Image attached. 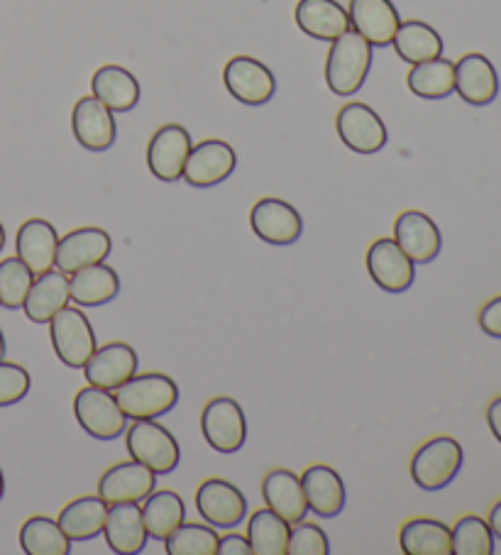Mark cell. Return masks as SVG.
<instances>
[{
  "label": "cell",
  "instance_id": "4",
  "mask_svg": "<svg viewBox=\"0 0 501 555\" xmlns=\"http://www.w3.org/2000/svg\"><path fill=\"white\" fill-rule=\"evenodd\" d=\"M465 463V453L455 438L436 436L423 443L411 457V480L421 490L438 492L455 480Z\"/></svg>",
  "mask_w": 501,
  "mask_h": 555
},
{
  "label": "cell",
  "instance_id": "31",
  "mask_svg": "<svg viewBox=\"0 0 501 555\" xmlns=\"http://www.w3.org/2000/svg\"><path fill=\"white\" fill-rule=\"evenodd\" d=\"M105 514H108V504H105L99 494H89L66 504L56 521H60L62 531L69 535L72 543H81L103 533Z\"/></svg>",
  "mask_w": 501,
  "mask_h": 555
},
{
  "label": "cell",
  "instance_id": "22",
  "mask_svg": "<svg viewBox=\"0 0 501 555\" xmlns=\"http://www.w3.org/2000/svg\"><path fill=\"white\" fill-rule=\"evenodd\" d=\"M455 93L470 105H489L499 95V74L485 54L470 52L455 64Z\"/></svg>",
  "mask_w": 501,
  "mask_h": 555
},
{
  "label": "cell",
  "instance_id": "28",
  "mask_svg": "<svg viewBox=\"0 0 501 555\" xmlns=\"http://www.w3.org/2000/svg\"><path fill=\"white\" fill-rule=\"evenodd\" d=\"M69 294L76 306L95 309L111 304L120 294V276L105 262L91 264L86 270L69 274Z\"/></svg>",
  "mask_w": 501,
  "mask_h": 555
},
{
  "label": "cell",
  "instance_id": "21",
  "mask_svg": "<svg viewBox=\"0 0 501 555\" xmlns=\"http://www.w3.org/2000/svg\"><path fill=\"white\" fill-rule=\"evenodd\" d=\"M56 247H60V233H56V228L44 218L25 220L15 237L17 257L30 267V272L35 276L54 270Z\"/></svg>",
  "mask_w": 501,
  "mask_h": 555
},
{
  "label": "cell",
  "instance_id": "5",
  "mask_svg": "<svg viewBox=\"0 0 501 555\" xmlns=\"http://www.w3.org/2000/svg\"><path fill=\"white\" fill-rule=\"evenodd\" d=\"M74 416L86 434L95 440L120 438L130 426V418L123 414L113 391L93 385L76 391Z\"/></svg>",
  "mask_w": 501,
  "mask_h": 555
},
{
  "label": "cell",
  "instance_id": "6",
  "mask_svg": "<svg viewBox=\"0 0 501 555\" xmlns=\"http://www.w3.org/2000/svg\"><path fill=\"white\" fill-rule=\"evenodd\" d=\"M47 325H50L52 346L56 358L62 360V365L72 370H84L95 348H99L89 315L81 309L66 306Z\"/></svg>",
  "mask_w": 501,
  "mask_h": 555
},
{
  "label": "cell",
  "instance_id": "41",
  "mask_svg": "<svg viewBox=\"0 0 501 555\" xmlns=\"http://www.w3.org/2000/svg\"><path fill=\"white\" fill-rule=\"evenodd\" d=\"M30 372L17 362L0 360V406H13L30 395Z\"/></svg>",
  "mask_w": 501,
  "mask_h": 555
},
{
  "label": "cell",
  "instance_id": "37",
  "mask_svg": "<svg viewBox=\"0 0 501 555\" xmlns=\"http://www.w3.org/2000/svg\"><path fill=\"white\" fill-rule=\"evenodd\" d=\"M452 555H494V533L481 516L467 514L452 526Z\"/></svg>",
  "mask_w": 501,
  "mask_h": 555
},
{
  "label": "cell",
  "instance_id": "29",
  "mask_svg": "<svg viewBox=\"0 0 501 555\" xmlns=\"http://www.w3.org/2000/svg\"><path fill=\"white\" fill-rule=\"evenodd\" d=\"M91 91L113 113H128L140 103V83L118 64H105L91 76Z\"/></svg>",
  "mask_w": 501,
  "mask_h": 555
},
{
  "label": "cell",
  "instance_id": "16",
  "mask_svg": "<svg viewBox=\"0 0 501 555\" xmlns=\"http://www.w3.org/2000/svg\"><path fill=\"white\" fill-rule=\"evenodd\" d=\"M394 241L411 257L413 264H428L442 250V237L436 220L416 208L403 210L394 220Z\"/></svg>",
  "mask_w": 501,
  "mask_h": 555
},
{
  "label": "cell",
  "instance_id": "14",
  "mask_svg": "<svg viewBox=\"0 0 501 555\" xmlns=\"http://www.w3.org/2000/svg\"><path fill=\"white\" fill-rule=\"evenodd\" d=\"M191 147H194V142H191L184 126H177V122L162 126L147 145V167L152 177L167 181V184L179 181L184 177V165Z\"/></svg>",
  "mask_w": 501,
  "mask_h": 555
},
{
  "label": "cell",
  "instance_id": "20",
  "mask_svg": "<svg viewBox=\"0 0 501 555\" xmlns=\"http://www.w3.org/2000/svg\"><path fill=\"white\" fill-rule=\"evenodd\" d=\"M103 535L108 548L118 555H138L150 541V533L142 521V506L134 502L108 504Z\"/></svg>",
  "mask_w": 501,
  "mask_h": 555
},
{
  "label": "cell",
  "instance_id": "9",
  "mask_svg": "<svg viewBox=\"0 0 501 555\" xmlns=\"http://www.w3.org/2000/svg\"><path fill=\"white\" fill-rule=\"evenodd\" d=\"M196 509L201 519L214 526V529H230L245 524L247 519V500L233 482L210 477L196 492Z\"/></svg>",
  "mask_w": 501,
  "mask_h": 555
},
{
  "label": "cell",
  "instance_id": "32",
  "mask_svg": "<svg viewBox=\"0 0 501 555\" xmlns=\"http://www.w3.org/2000/svg\"><path fill=\"white\" fill-rule=\"evenodd\" d=\"M399 543L407 555H452L450 526L426 516L403 524Z\"/></svg>",
  "mask_w": 501,
  "mask_h": 555
},
{
  "label": "cell",
  "instance_id": "33",
  "mask_svg": "<svg viewBox=\"0 0 501 555\" xmlns=\"http://www.w3.org/2000/svg\"><path fill=\"white\" fill-rule=\"evenodd\" d=\"M409 91L419 99L426 101H442L455 93V64L446 56L413 64L407 76Z\"/></svg>",
  "mask_w": 501,
  "mask_h": 555
},
{
  "label": "cell",
  "instance_id": "19",
  "mask_svg": "<svg viewBox=\"0 0 501 555\" xmlns=\"http://www.w3.org/2000/svg\"><path fill=\"white\" fill-rule=\"evenodd\" d=\"M84 375L89 385L115 391L138 375V356L128 343H108V346L95 348L84 365Z\"/></svg>",
  "mask_w": 501,
  "mask_h": 555
},
{
  "label": "cell",
  "instance_id": "3",
  "mask_svg": "<svg viewBox=\"0 0 501 555\" xmlns=\"http://www.w3.org/2000/svg\"><path fill=\"white\" fill-rule=\"evenodd\" d=\"M125 443L132 461L147 465L154 475L175 473L181 461L179 440L157 418H138L125 430Z\"/></svg>",
  "mask_w": 501,
  "mask_h": 555
},
{
  "label": "cell",
  "instance_id": "35",
  "mask_svg": "<svg viewBox=\"0 0 501 555\" xmlns=\"http://www.w3.org/2000/svg\"><path fill=\"white\" fill-rule=\"evenodd\" d=\"M288 529L292 524H286L269 506L257 509L247 521V541L253 555H286Z\"/></svg>",
  "mask_w": 501,
  "mask_h": 555
},
{
  "label": "cell",
  "instance_id": "46",
  "mask_svg": "<svg viewBox=\"0 0 501 555\" xmlns=\"http://www.w3.org/2000/svg\"><path fill=\"white\" fill-rule=\"evenodd\" d=\"M5 358V336H3V331H0V360Z\"/></svg>",
  "mask_w": 501,
  "mask_h": 555
},
{
  "label": "cell",
  "instance_id": "17",
  "mask_svg": "<svg viewBox=\"0 0 501 555\" xmlns=\"http://www.w3.org/2000/svg\"><path fill=\"white\" fill-rule=\"evenodd\" d=\"M72 130L76 142L89 152H105L118 138L113 111L103 105L95 95H84L72 111Z\"/></svg>",
  "mask_w": 501,
  "mask_h": 555
},
{
  "label": "cell",
  "instance_id": "7",
  "mask_svg": "<svg viewBox=\"0 0 501 555\" xmlns=\"http://www.w3.org/2000/svg\"><path fill=\"white\" fill-rule=\"evenodd\" d=\"M201 434L216 453H237L247 440V418L235 399H210L201 414Z\"/></svg>",
  "mask_w": 501,
  "mask_h": 555
},
{
  "label": "cell",
  "instance_id": "48",
  "mask_svg": "<svg viewBox=\"0 0 501 555\" xmlns=\"http://www.w3.org/2000/svg\"><path fill=\"white\" fill-rule=\"evenodd\" d=\"M5 494V477H3V470H0V500H3Z\"/></svg>",
  "mask_w": 501,
  "mask_h": 555
},
{
  "label": "cell",
  "instance_id": "13",
  "mask_svg": "<svg viewBox=\"0 0 501 555\" xmlns=\"http://www.w3.org/2000/svg\"><path fill=\"white\" fill-rule=\"evenodd\" d=\"M237 167L235 150L223 140H204L191 147L184 177L189 186L194 189H210L223 184V181L233 175Z\"/></svg>",
  "mask_w": 501,
  "mask_h": 555
},
{
  "label": "cell",
  "instance_id": "8",
  "mask_svg": "<svg viewBox=\"0 0 501 555\" xmlns=\"http://www.w3.org/2000/svg\"><path fill=\"white\" fill-rule=\"evenodd\" d=\"M335 128H338V138L343 140V145L358 152V155H377L389 140L384 120L368 103L358 101L343 105L338 111V118H335Z\"/></svg>",
  "mask_w": 501,
  "mask_h": 555
},
{
  "label": "cell",
  "instance_id": "12",
  "mask_svg": "<svg viewBox=\"0 0 501 555\" xmlns=\"http://www.w3.org/2000/svg\"><path fill=\"white\" fill-rule=\"evenodd\" d=\"M249 225L259 241L277 247L294 245L304 233L301 214L282 198H259L249 210Z\"/></svg>",
  "mask_w": 501,
  "mask_h": 555
},
{
  "label": "cell",
  "instance_id": "45",
  "mask_svg": "<svg viewBox=\"0 0 501 555\" xmlns=\"http://www.w3.org/2000/svg\"><path fill=\"white\" fill-rule=\"evenodd\" d=\"M487 524H489L491 533H494V539H499V541H501V500H499L494 506H491Z\"/></svg>",
  "mask_w": 501,
  "mask_h": 555
},
{
  "label": "cell",
  "instance_id": "23",
  "mask_svg": "<svg viewBox=\"0 0 501 555\" xmlns=\"http://www.w3.org/2000/svg\"><path fill=\"white\" fill-rule=\"evenodd\" d=\"M350 27L372 47H387L397 35L401 17L391 0H350Z\"/></svg>",
  "mask_w": 501,
  "mask_h": 555
},
{
  "label": "cell",
  "instance_id": "24",
  "mask_svg": "<svg viewBox=\"0 0 501 555\" xmlns=\"http://www.w3.org/2000/svg\"><path fill=\"white\" fill-rule=\"evenodd\" d=\"M306 504L313 514L323 516V519H333L345 509L348 494H345L343 477L333 470L331 465L316 463L306 467L301 475Z\"/></svg>",
  "mask_w": 501,
  "mask_h": 555
},
{
  "label": "cell",
  "instance_id": "11",
  "mask_svg": "<svg viewBox=\"0 0 501 555\" xmlns=\"http://www.w3.org/2000/svg\"><path fill=\"white\" fill-rule=\"evenodd\" d=\"M364 262H368L372 282L382 292L403 294L411 289L413 280H416V264L411 262V257L401 250L394 237H380V241H374Z\"/></svg>",
  "mask_w": 501,
  "mask_h": 555
},
{
  "label": "cell",
  "instance_id": "36",
  "mask_svg": "<svg viewBox=\"0 0 501 555\" xmlns=\"http://www.w3.org/2000/svg\"><path fill=\"white\" fill-rule=\"evenodd\" d=\"M21 548L27 555H69L72 539L50 516H30L21 529Z\"/></svg>",
  "mask_w": 501,
  "mask_h": 555
},
{
  "label": "cell",
  "instance_id": "47",
  "mask_svg": "<svg viewBox=\"0 0 501 555\" xmlns=\"http://www.w3.org/2000/svg\"><path fill=\"white\" fill-rule=\"evenodd\" d=\"M3 247H5V228L0 223V253H3Z\"/></svg>",
  "mask_w": 501,
  "mask_h": 555
},
{
  "label": "cell",
  "instance_id": "2",
  "mask_svg": "<svg viewBox=\"0 0 501 555\" xmlns=\"http://www.w3.org/2000/svg\"><path fill=\"white\" fill-rule=\"evenodd\" d=\"M123 414L138 418H159L179 404V385L162 372H144L130 377L125 385L113 391Z\"/></svg>",
  "mask_w": 501,
  "mask_h": 555
},
{
  "label": "cell",
  "instance_id": "30",
  "mask_svg": "<svg viewBox=\"0 0 501 555\" xmlns=\"http://www.w3.org/2000/svg\"><path fill=\"white\" fill-rule=\"evenodd\" d=\"M142 521L144 529L150 533V539L164 543L187 521V504L177 492L154 490L147 500L142 502Z\"/></svg>",
  "mask_w": 501,
  "mask_h": 555
},
{
  "label": "cell",
  "instance_id": "40",
  "mask_svg": "<svg viewBox=\"0 0 501 555\" xmlns=\"http://www.w3.org/2000/svg\"><path fill=\"white\" fill-rule=\"evenodd\" d=\"M331 553V541L327 533L318 524L298 521L288 529L286 555H327Z\"/></svg>",
  "mask_w": 501,
  "mask_h": 555
},
{
  "label": "cell",
  "instance_id": "43",
  "mask_svg": "<svg viewBox=\"0 0 501 555\" xmlns=\"http://www.w3.org/2000/svg\"><path fill=\"white\" fill-rule=\"evenodd\" d=\"M216 555H253V548H249L247 535L228 533L218 541V553Z\"/></svg>",
  "mask_w": 501,
  "mask_h": 555
},
{
  "label": "cell",
  "instance_id": "38",
  "mask_svg": "<svg viewBox=\"0 0 501 555\" xmlns=\"http://www.w3.org/2000/svg\"><path fill=\"white\" fill-rule=\"evenodd\" d=\"M220 535L210 524H181L179 529L164 541L169 555H216Z\"/></svg>",
  "mask_w": 501,
  "mask_h": 555
},
{
  "label": "cell",
  "instance_id": "18",
  "mask_svg": "<svg viewBox=\"0 0 501 555\" xmlns=\"http://www.w3.org/2000/svg\"><path fill=\"white\" fill-rule=\"evenodd\" d=\"M154 490H157V475L138 461L113 465L99 480V496L105 504H142Z\"/></svg>",
  "mask_w": 501,
  "mask_h": 555
},
{
  "label": "cell",
  "instance_id": "1",
  "mask_svg": "<svg viewBox=\"0 0 501 555\" xmlns=\"http://www.w3.org/2000/svg\"><path fill=\"white\" fill-rule=\"evenodd\" d=\"M372 69V44L352 30L333 40L325 60V83L335 95H355Z\"/></svg>",
  "mask_w": 501,
  "mask_h": 555
},
{
  "label": "cell",
  "instance_id": "15",
  "mask_svg": "<svg viewBox=\"0 0 501 555\" xmlns=\"http://www.w3.org/2000/svg\"><path fill=\"white\" fill-rule=\"evenodd\" d=\"M113 250L111 235L103 228L86 225L76 228V231L60 237V247H56V270L64 274H74L86 270L91 264H101L108 260Z\"/></svg>",
  "mask_w": 501,
  "mask_h": 555
},
{
  "label": "cell",
  "instance_id": "34",
  "mask_svg": "<svg viewBox=\"0 0 501 555\" xmlns=\"http://www.w3.org/2000/svg\"><path fill=\"white\" fill-rule=\"evenodd\" d=\"M391 47L397 50L399 60L411 66L442 56V37L423 21L401 23L397 35H394Z\"/></svg>",
  "mask_w": 501,
  "mask_h": 555
},
{
  "label": "cell",
  "instance_id": "27",
  "mask_svg": "<svg viewBox=\"0 0 501 555\" xmlns=\"http://www.w3.org/2000/svg\"><path fill=\"white\" fill-rule=\"evenodd\" d=\"M262 496L269 509L282 516L286 524H298L306 519L308 504L301 477L286 470V467H277V470H269L265 475Z\"/></svg>",
  "mask_w": 501,
  "mask_h": 555
},
{
  "label": "cell",
  "instance_id": "26",
  "mask_svg": "<svg viewBox=\"0 0 501 555\" xmlns=\"http://www.w3.org/2000/svg\"><path fill=\"white\" fill-rule=\"evenodd\" d=\"M294 17L298 30L321 42L338 40L350 30V15L338 0H298Z\"/></svg>",
  "mask_w": 501,
  "mask_h": 555
},
{
  "label": "cell",
  "instance_id": "10",
  "mask_svg": "<svg viewBox=\"0 0 501 555\" xmlns=\"http://www.w3.org/2000/svg\"><path fill=\"white\" fill-rule=\"evenodd\" d=\"M223 83L230 95L245 105H265L277 93V79L272 69L247 54L233 56L226 64Z\"/></svg>",
  "mask_w": 501,
  "mask_h": 555
},
{
  "label": "cell",
  "instance_id": "44",
  "mask_svg": "<svg viewBox=\"0 0 501 555\" xmlns=\"http://www.w3.org/2000/svg\"><path fill=\"white\" fill-rule=\"evenodd\" d=\"M487 424L491 434H494V438L501 443V397H497L487 406Z\"/></svg>",
  "mask_w": 501,
  "mask_h": 555
},
{
  "label": "cell",
  "instance_id": "39",
  "mask_svg": "<svg viewBox=\"0 0 501 555\" xmlns=\"http://www.w3.org/2000/svg\"><path fill=\"white\" fill-rule=\"evenodd\" d=\"M33 282L35 274L17 255L0 262V309H23Z\"/></svg>",
  "mask_w": 501,
  "mask_h": 555
},
{
  "label": "cell",
  "instance_id": "25",
  "mask_svg": "<svg viewBox=\"0 0 501 555\" xmlns=\"http://www.w3.org/2000/svg\"><path fill=\"white\" fill-rule=\"evenodd\" d=\"M69 301H72L69 274H64L60 270H50L35 276L30 292L25 296L23 311L33 323L47 325L56 313L69 306Z\"/></svg>",
  "mask_w": 501,
  "mask_h": 555
},
{
  "label": "cell",
  "instance_id": "42",
  "mask_svg": "<svg viewBox=\"0 0 501 555\" xmlns=\"http://www.w3.org/2000/svg\"><path fill=\"white\" fill-rule=\"evenodd\" d=\"M479 328L485 331L489 338L501 340V296H494V299L481 306Z\"/></svg>",
  "mask_w": 501,
  "mask_h": 555
}]
</instances>
